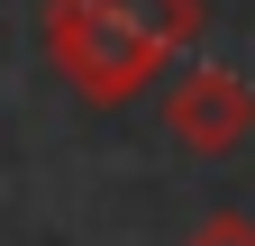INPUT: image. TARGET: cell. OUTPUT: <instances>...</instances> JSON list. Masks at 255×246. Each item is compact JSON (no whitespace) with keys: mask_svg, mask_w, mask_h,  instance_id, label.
Returning a JSON list of instances; mask_svg holds the SVG:
<instances>
[{"mask_svg":"<svg viewBox=\"0 0 255 246\" xmlns=\"http://www.w3.org/2000/svg\"><path fill=\"white\" fill-rule=\"evenodd\" d=\"M201 46V0H46V64L82 101H137V91Z\"/></svg>","mask_w":255,"mask_h":246,"instance_id":"6da1fadb","label":"cell"},{"mask_svg":"<svg viewBox=\"0 0 255 246\" xmlns=\"http://www.w3.org/2000/svg\"><path fill=\"white\" fill-rule=\"evenodd\" d=\"M164 128L191 146V155H228V146H246V137H255V91H246V73H228V64H191V73H173V91H164Z\"/></svg>","mask_w":255,"mask_h":246,"instance_id":"7a4b0ae2","label":"cell"},{"mask_svg":"<svg viewBox=\"0 0 255 246\" xmlns=\"http://www.w3.org/2000/svg\"><path fill=\"white\" fill-rule=\"evenodd\" d=\"M191 246H255V219H246V210H219V219L191 228Z\"/></svg>","mask_w":255,"mask_h":246,"instance_id":"3957f363","label":"cell"}]
</instances>
